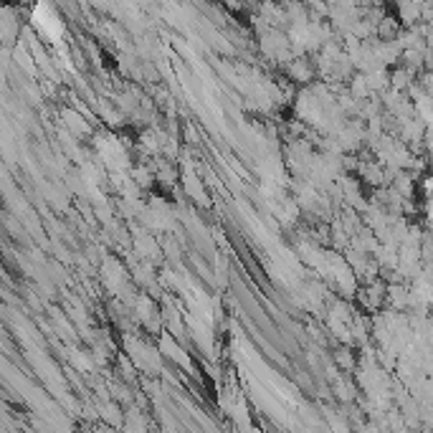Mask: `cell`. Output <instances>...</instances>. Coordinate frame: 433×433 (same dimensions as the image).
<instances>
[{
  "mask_svg": "<svg viewBox=\"0 0 433 433\" xmlns=\"http://www.w3.org/2000/svg\"><path fill=\"white\" fill-rule=\"evenodd\" d=\"M423 87H425V91H428V94H433V69L423 76Z\"/></svg>",
  "mask_w": 433,
  "mask_h": 433,
  "instance_id": "cell-1",
  "label": "cell"
}]
</instances>
